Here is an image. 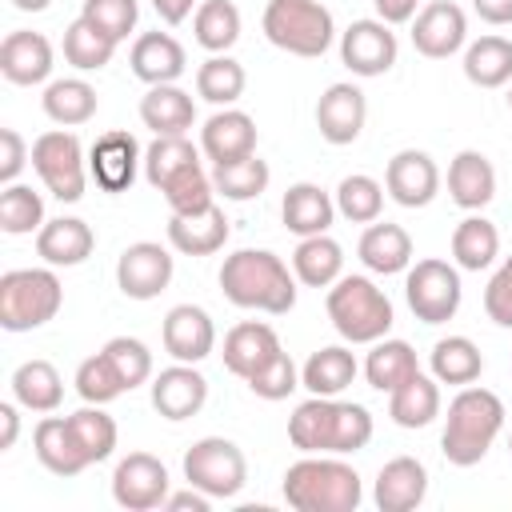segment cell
Segmentation results:
<instances>
[{
    "instance_id": "ee69618b",
    "label": "cell",
    "mask_w": 512,
    "mask_h": 512,
    "mask_svg": "<svg viewBox=\"0 0 512 512\" xmlns=\"http://www.w3.org/2000/svg\"><path fill=\"white\" fill-rule=\"evenodd\" d=\"M268 180H272V168H268V160H260L256 152L244 156V160H232V164H212V184H216V192H220L224 200H236V204L256 200V196L268 188Z\"/></svg>"
},
{
    "instance_id": "5b68a950",
    "label": "cell",
    "mask_w": 512,
    "mask_h": 512,
    "mask_svg": "<svg viewBox=\"0 0 512 512\" xmlns=\"http://www.w3.org/2000/svg\"><path fill=\"white\" fill-rule=\"evenodd\" d=\"M328 320L332 328L348 340V344H376L388 336L396 312L392 300L384 296V288H376V280L368 276H340L328 288Z\"/></svg>"
},
{
    "instance_id": "681fc988",
    "label": "cell",
    "mask_w": 512,
    "mask_h": 512,
    "mask_svg": "<svg viewBox=\"0 0 512 512\" xmlns=\"http://www.w3.org/2000/svg\"><path fill=\"white\" fill-rule=\"evenodd\" d=\"M160 192H164V200H168V208H172L176 216H192V212H204V208L216 204V184H212V176L204 172V164L184 168V172H180L176 180H168Z\"/></svg>"
},
{
    "instance_id": "4316f807",
    "label": "cell",
    "mask_w": 512,
    "mask_h": 512,
    "mask_svg": "<svg viewBox=\"0 0 512 512\" xmlns=\"http://www.w3.org/2000/svg\"><path fill=\"white\" fill-rule=\"evenodd\" d=\"M356 256H360V264L368 268V272H376V276H396V272H408V264H412V236L400 228V224H380V220H372L368 228H364V236H360V244H356Z\"/></svg>"
},
{
    "instance_id": "cb8c5ba5",
    "label": "cell",
    "mask_w": 512,
    "mask_h": 512,
    "mask_svg": "<svg viewBox=\"0 0 512 512\" xmlns=\"http://www.w3.org/2000/svg\"><path fill=\"white\" fill-rule=\"evenodd\" d=\"M92 248H96V232L80 216L44 220V228L36 232V256L52 268H76L92 256Z\"/></svg>"
},
{
    "instance_id": "9a60e30c",
    "label": "cell",
    "mask_w": 512,
    "mask_h": 512,
    "mask_svg": "<svg viewBox=\"0 0 512 512\" xmlns=\"http://www.w3.org/2000/svg\"><path fill=\"white\" fill-rule=\"evenodd\" d=\"M140 164H144V152H140L136 136L124 132V128H112V132L96 136V144L88 148V176L104 192H128Z\"/></svg>"
},
{
    "instance_id": "e0dca14e",
    "label": "cell",
    "mask_w": 512,
    "mask_h": 512,
    "mask_svg": "<svg viewBox=\"0 0 512 512\" xmlns=\"http://www.w3.org/2000/svg\"><path fill=\"white\" fill-rule=\"evenodd\" d=\"M364 120H368V100L356 84H328L324 96L316 100V128L328 144H352L360 132H364Z\"/></svg>"
},
{
    "instance_id": "7dc6e473",
    "label": "cell",
    "mask_w": 512,
    "mask_h": 512,
    "mask_svg": "<svg viewBox=\"0 0 512 512\" xmlns=\"http://www.w3.org/2000/svg\"><path fill=\"white\" fill-rule=\"evenodd\" d=\"M336 212L344 216V220H352V224H372V220H380V212H384V184L380 180H372V176H364V172H352V176H344L340 184H336Z\"/></svg>"
},
{
    "instance_id": "ffe728a7",
    "label": "cell",
    "mask_w": 512,
    "mask_h": 512,
    "mask_svg": "<svg viewBox=\"0 0 512 512\" xmlns=\"http://www.w3.org/2000/svg\"><path fill=\"white\" fill-rule=\"evenodd\" d=\"M208 400V380L196 372V364H172L164 372L152 376V408L164 416V420H188L204 408Z\"/></svg>"
},
{
    "instance_id": "f907efd6",
    "label": "cell",
    "mask_w": 512,
    "mask_h": 512,
    "mask_svg": "<svg viewBox=\"0 0 512 512\" xmlns=\"http://www.w3.org/2000/svg\"><path fill=\"white\" fill-rule=\"evenodd\" d=\"M76 392H80L84 404H112V400L124 396L128 388H124L120 372L112 368V360H108L104 348H100L96 356L80 360V368H76Z\"/></svg>"
},
{
    "instance_id": "c3c4849f",
    "label": "cell",
    "mask_w": 512,
    "mask_h": 512,
    "mask_svg": "<svg viewBox=\"0 0 512 512\" xmlns=\"http://www.w3.org/2000/svg\"><path fill=\"white\" fill-rule=\"evenodd\" d=\"M44 228V200L28 184H4L0 192V232L8 236H28Z\"/></svg>"
},
{
    "instance_id": "f6af8a7d",
    "label": "cell",
    "mask_w": 512,
    "mask_h": 512,
    "mask_svg": "<svg viewBox=\"0 0 512 512\" xmlns=\"http://www.w3.org/2000/svg\"><path fill=\"white\" fill-rule=\"evenodd\" d=\"M192 164H200V152H196V144L188 136H156L148 144V152H144V176H148V184L156 192L168 180H176L184 168H192Z\"/></svg>"
},
{
    "instance_id": "11a10c76",
    "label": "cell",
    "mask_w": 512,
    "mask_h": 512,
    "mask_svg": "<svg viewBox=\"0 0 512 512\" xmlns=\"http://www.w3.org/2000/svg\"><path fill=\"white\" fill-rule=\"evenodd\" d=\"M484 312L492 324L512 328V256L492 272V280L484 288Z\"/></svg>"
},
{
    "instance_id": "ac0fdd59",
    "label": "cell",
    "mask_w": 512,
    "mask_h": 512,
    "mask_svg": "<svg viewBox=\"0 0 512 512\" xmlns=\"http://www.w3.org/2000/svg\"><path fill=\"white\" fill-rule=\"evenodd\" d=\"M164 352L180 364H200L204 356H212L216 348V324L204 308L196 304H176L168 316H164Z\"/></svg>"
},
{
    "instance_id": "8d00e7d4",
    "label": "cell",
    "mask_w": 512,
    "mask_h": 512,
    "mask_svg": "<svg viewBox=\"0 0 512 512\" xmlns=\"http://www.w3.org/2000/svg\"><path fill=\"white\" fill-rule=\"evenodd\" d=\"M464 76L476 88H504L512 84V40L508 36H480L464 48Z\"/></svg>"
},
{
    "instance_id": "e575fe53",
    "label": "cell",
    "mask_w": 512,
    "mask_h": 512,
    "mask_svg": "<svg viewBox=\"0 0 512 512\" xmlns=\"http://www.w3.org/2000/svg\"><path fill=\"white\" fill-rule=\"evenodd\" d=\"M44 116L52 120V124H60V128H76V124H88L92 116H96V104H100V96H96V88L88 84V80H80V76H64V80H52L48 88H44Z\"/></svg>"
},
{
    "instance_id": "d6986e66",
    "label": "cell",
    "mask_w": 512,
    "mask_h": 512,
    "mask_svg": "<svg viewBox=\"0 0 512 512\" xmlns=\"http://www.w3.org/2000/svg\"><path fill=\"white\" fill-rule=\"evenodd\" d=\"M52 60H56V52H52L44 32L16 28L0 44V72H4L8 84H20V88L44 84L52 76Z\"/></svg>"
},
{
    "instance_id": "91938a15",
    "label": "cell",
    "mask_w": 512,
    "mask_h": 512,
    "mask_svg": "<svg viewBox=\"0 0 512 512\" xmlns=\"http://www.w3.org/2000/svg\"><path fill=\"white\" fill-rule=\"evenodd\" d=\"M472 8L484 24H512V0H472Z\"/></svg>"
},
{
    "instance_id": "74e56055",
    "label": "cell",
    "mask_w": 512,
    "mask_h": 512,
    "mask_svg": "<svg viewBox=\"0 0 512 512\" xmlns=\"http://www.w3.org/2000/svg\"><path fill=\"white\" fill-rule=\"evenodd\" d=\"M420 372L416 364V352L408 340H376L368 360H364V376H368V388L376 392H396L404 380H412Z\"/></svg>"
},
{
    "instance_id": "484cf974",
    "label": "cell",
    "mask_w": 512,
    "mask_h": 512,
    "mask_svg": "<svg viewBox=\"0 0 512 512\" xmlns=\"http://www.w3.org/2000/svg\"><path fill=\"white\" fill-rule=\"evenodd\" d=\"M224 240H228V216L220 204L192 216H176V212L168 216V244L180 256H212L224 248Z\"/></svg>"
},
{
    "instance_id": "680465c9",
    "label": "cell",
    "mask_w": 512,
    "mask_h": 512,
    "mask_svg": "<svg viewBox=\"0 0 512 512\" xmlns=\"http://www.w3.org/2000/svg\"><path fill=\"white\" fill-rule=\"evenodd\" d=\"M372 4L384 24H408L416 16V0H372Z\"/></svg>"
},
{
    "instance_id": "f1b7e54d",
    "label": "cell",
    "mask_w": 512,
    "mask_h": 512,
    "mask_svg": "<svg viewBox=\"0 0 512 512\" xmlns=\"http://www.w3.org/2000/svg\"><path fill=\"white\" fill-rule=\"evenodd\" d=\"M448 192L464 212H480L496 196V168L484 152L464 148L448 164Z\"/></svg>"
},
{
    "instance_id": "db71d44e",
    "label": "cell",
    "mask_w": 512,
    "mask_h": 512,
    "mask_svg": "<svg viewBox=\"0 0 512 512\" xmlns=\"http://www.w3.org/2000/svg\"><path fill=\"white\" fill-rule=\"evenodd\" d=\"M84 20H92L100 32H108L116 44L136 28V16H140V4L136 0H84L80 8Z\"/></svg>"
},
{
    "instance_id": "4dcf8cb0",
    "label": "cell",
    "mask_w": 512,
    "mask_h": 512,
    "mask_svg": "<svg viewBox=\"0 0 512 512\" xmlns=\"http://www.w3.org/2000/svg\"><path fill=\"white\" fill-rule=\"evenodd\" d=\"M32 448H36V460L52 476H80L88 468V456L80 452L68 416H44L32 432Z\"/></svg>"
},
{
    "instance_id": "30bf717a",
    "label": "cell",
    "mask_w": 512,
    "mask_h": 512,
    "mask_svg": "<svg viewBox=\"0 0 512 512\" xmlns=\"http://www.w3.org/2000/svg\"><path fill=\"white\" fill-rule=\"evenodd\" d=\"M404 296H408V308L416 320L424 324H448L456 312H460V268L448 264V260H416L404 276Z\"/></svg>"
},
{
    "instance_id": "8fae6325",
    "label": "cell",
    "mask_w": 512,
    "mask_h": 512,
    "mask_svg": "<svg viewBox=\"0 0 512 512\" xmlns=\"http://www.w3.org/2000/svg\"><path fill=\"white\" fill-rule=\"evenodd\" d=\"M168 492H172V476L164 460H156L152 452H128L112 472V500L128 512L164 508Z\"/></svg>"
},
{
    "instance_id": "6f0895ef",
    "label": "cell",
    "mask_w": 512,
    "mask_h": 512,
    "mask_svg": "<svg viewBox=\"0 0 512 512\" xmlns=\"http://www.w3.org/2000/svg\"><path fill=\"white\" fill-rule=\"evenodd\" d=\"M164 508H168V512H208V508H212V496L188 484L184 492H168Z\"/></svg>"
},
{
    "instance_id": "94428289",
    "label": "cell",
    "mask_w": 512,
    "mask_h": 512,
    "mask_svg": "<svg viewBox=\"0 0 512 512\" xmlns=\"http://www.w3.org/2000/svg\"><path fill=\"white\" fill-rule=\"evenodd\" d=\"M192 4H196V0H152L156 16H160L164 24H184V20L192 16Z\"/></svg>"
},
{
    "instance_id": "277c9868",
    "label": "cell",
    "mask_w": 512,
    "mask_h": 512,
    "mask_svg": "<svg viewBox=\"0 0 512 512\" xmlns=\"http://www.w3.org/2000/svg\"><path fill=\"white\" fill-rule=\"evenodd\" d=\"M504 432V400L488 388L464 384L444 416V432H440V452L448 464L456 468H472L488 456V448L496 444V436Z\"/></svg>"
},
{
    "instance_id": "03108f58",
    "label": "cell",
    "mask_w": 512,
    "mask_h": 512,
    "mask_svg": "<svg viewBox=\"0 0 512 512\" xmlns=\"http://www.w3.org/2000/svg\"><path fill=\"white\" fill-rule=\"evenodd\" d=\"M508 452H512V432H508Z\"/></svg>"
},
{
    "instance_id": "7bdbcfd3",
    "label": "cell",
    "mask_w": 512,
    "mask_h": 512,
    "mask_svg": "<svg viewBox=\"0 0 512 512\" xmlns=\"http://www.w3.org/2000/svg\"><path fill=\"white\" fill-rule=\"evenodd\" d=\"M192 32H196L200 48L220 56L240 40V8L232 0H204L192 16Z\"/></svg>"
},
{
    "instance_id": "d4e9b609",
    "label": "cell",
    "mask_w": 512,
    "mask_h": 512,
    "mask_svg": "<svg viewBox=\"0 0 512 512\" xmlns=\"http://www.w3.org/2000/svg\"><path fill=\"white\" fill-rule=\"evenodd\" d=\"M276 352H280V336L264 320H244V324L228 328V336H224V368L240 380L260 372Z\"/></svg>"
},
{
    "instance_id": "f5cc1de1",
    "label": "cell",
    "mask_w": 512,
    "mask_h": 512,
    "mask_svg": "<svg viewBox=\"0 0 512 512\" xmlns=\"http://www.w3.org/2000/svg\"><path fill=\"white\" fill-rule=\"evenodd\" d=\"M244 384H248L252 396H260V400H284V396H292V392L300 388V372H296L292 356L280 348V352H276L260 372H252Z\"/></svg>"
},
{
    "instance_id": "f35d334b",
    "label": "cell",
    "mask_w": 512,
    "mask_h": 512,
    "mask_svg": "<svg viewBox=\"0 0 512 512\" xmlns=\"http://www.w3.org/2000/svg\"><path fill=\"white\" fill-rule=\"evenodd\" d=\"M428 364H432V376L440 384H456V388L476 384L480 372H484V356H480V348L468 336H444V340H436Z\"/></svg>"
},
{
    "instance_id": "52a82bcc",
    "label": "cell",
    "mask_w": 512,
    "mask_h": 512,
    "mask_svg": "<svg viewBox=\"0 0 512 512\" xmlns=\"http://www.w3.org/2000/svg\"><path fill=\"white\" fill-rule=\"evenodd\" d=\"M260 24H264L268 44H276L288 56H304V60L324 56L336 36L332 12L320 0H268Z\"/></svg>"
},
{
    "instance_id": "5bb4252c",
    "label": "cell",
    "mask_w": 512,
    "mask_h": 512,
    "mask_svg": "<svg viewBox=\"0 0 512 512\" xmlns=\"http://www.w3.org/2000/svg\"><path fill=\"white\" fill-rule=\"evenodd\" d=\"M468 40V16L452 0H432L412 20V48L428 60H448Z\"/></svg>"
},
{
    "instance_id": "be15d7a7",
    "label": "cell",
    "mask_w": 512,
    "mask_h": 512,
    "mask_svg": "<svg viewBox=\"0 0 512 512\" xmlns=\"http://www.w3.org/2000/svg\"><path fill=\"white\" fill-rule=\"evenodd\" d=\"M12 4H16L20 12H44V8L52 4V0H12Z\"/></svg>"
},
{
    "instance_id": "836d02e7",
    "label": "cell",
    "mask_w": 512,
    "mask_h": 512,
    "mask_svg": "<svg viewBox=\"0 0 512 512\" xmlns=\"http://www.w3.org/2000/svg\"><path fill=\"white\" fill-rule=\"evenodd\" d=\"M360 364L356 356L344 348V344H328L320 352H312L300 368V384L312 392V396H340L352 380H356Z\"/></svg>"
},
{
    "instance_id": "7402d4cb",
    "label": "cell",
    "mask_w": 512,
    "mask_h": 512,
    "mask_svg": "<svg viewBox=\"0 0 512 512\" xmlns=\"http://www.w3.org/2000/svg\"><path fill=\"white\" fill-rule=\"evenodd\" d=\"M428 496V468L416 456H392L372 484V500L380 512H412Z\"/></svg>"
},
{
    "instance_id": "d590c367",
    "label": "cell",
    "mask_w": 512,
    "mask_h": 512,
    "mask_svg": "<svg viewBox=\"0 0 512 512\" xmlns=\"http://www.w3.org/2000/svg\"><path fill=\"white\" fill-rule=\"evenodd\" d=\"M12 400L28 412H56L64 400V380L56 372V364L48 360H24L12 372Z\"/></svg>"
},
{
    "instance_id": "8992f818",
    "label": "cell",
    "mask_w": 512,
    "mask_h": 512,
    "mask_svg": "<svg viewBox=\"0 0 512 512\" xmlns=\"http://www.w3.org/2000/svg\"><path fill=\"white\" fill-rule=\"evenodd\" d=\"M64 304L60 276L48 268H12L0 276V328L32 332L48 324Z\"/></svg>"
},
{
    "instance_id": "b9f144b4",
    "label": "cell",
    "mask_w": 512,
    "mask_h": 512,
    "mask_svg": "<svg viewBox=\"0 0 512 512\" xmlns=\"http://www.w3.org/2000/svg\"><path fill=\"white\" fill-rule=\"evenodd\" d=\"M116 56V40L108 32H100L92 20L76 16L68 28H64V60L80 72H100L104 64H112Z\"/></svg>"
},
{
    "instance_id": "7c38bea8",
    "label": "cell",
    "mask_w": 512,
    "mask_h": 512,
    "mask_svg": "<svg viewBox=\"0 0 512 512\" xmlns=\"http://www.w3.org/2000/svg\"><path fill=\"white\" fill-rule=\"evenodd\" d=\"M172 272H176V260L156 240H136L116 260V284L128 300H156L172 284Z\"/></svg>"
},
{
    "instance_id": "44dd1931",
    "label": "cell",
    "mask_w": 512,
    "mask_h": 512,
    "mask_svg": "<svg viewBox=\"0 0 512 512\" xmlns=\"http://www.w3.org/2000/svg\"><path fill=\"white\" fill-rule=\"evenodd\" d=\"M200 152L212 164H232L256 152V120L240 108H220L200 128Z\"/></svg>"
},
{
    "instance_id": "6125c7cd",
    "label": "cell",
    "mask_w": 512,
    "mask_h": 512,
    "mask_svg": "<svg viewBox=\"0 0 512 512\" xmlns=\"http://www.w3.org/2000/svg\"><path fill=\"white\" fill-rule=\"evenodd\" d=\"M0 424H4V436H0V452H8L20 436V412L16 404H0Z\"/></svg>"
},
{
    "instance_id": "603a6c76",
    "label": "cell",
    "mask_w": 512,
    "mask_h": 512,
    "mask_svg": "<svg viewBox=\"0 0 512 512\" xmlns=\"http://www.w3.org/2000/svg\"><path fill=\"white\" fill-rule=\"evenodd\" d=\"M128 64H132V76L152 88V84H176L184 76V68H188V56H184V44L176 36H168V32H144L132 44Z\"/></svg>"
},
{
    "instance_id": "d6a6232c",
    "label": "cell",
    "mask_w": 512,
    "mask_h": 512,
    "mask_svg": "<svg viewBox=\"0 0 512 512\" xmlns=\"http://www.w3.org/2000/svg\"><path fill=\"white\" fill-rule=\"evenodd\" d=\"M292 272L308 288H328V284H336L344 276V248L328 232L300 236V244L292 252Z\"/></svg>"
},
{
    "instance_id": "6da1fadb",
    "label": "cell",
    "mask_w": 512,
    "mask_h": 512,
    "mask_svg": "<svg viewBox=\"0 0 512 512\" xmlns=\"http://www.w3.org/2000/svg\"><path fill=\"white\" fill-rule=\"evenodd\" d=\"M376 424L364 404H348L336 396H312L288 416V440L300 452H332L348 456L368 448Z\"/></svg>"
},
{
    "instance_id": "9f6ffc18",
    "label": "cell",
    "mask_w": 512,
    "mask_h": 512,
    "mask_svg": "<svg viewBox=\"0 0 512 512\" xmlns=\"http://www.w3.org/2000/svg\"><path fill=\"white\" fill-rule=\"evenodd\" d=\"M28 160H32V148L24 144V136L16 128H0V184H16Z\"/></svg>"
},
{
    "instance_id": "83f0119b",
    "label": "cell",
    "mask_w": 512,
    "mask_h": 512,
    "mask_svg": "<svg viewBox=\"0 0 512 512\" xmlns=\"http://www.w3.org/2000/svg\"><path fill=\"white\" fill-rule=\"evenodd\" d=\"M140 120L156 136H188L196 124V104L180 84H152L140 96Z\"/></svg>"
},
{
    "instance_id": "3957f363",
    "label": "cell",
    "mask_w": 512,
    "mask_h": 512,
    "mask_svg": "<svg viewBox=\"0 0 512 512\" xmlns=\"http://www.w3.org/2000/svg\"><path fill=\"white\" fill-rule=\"evenodd\" d=\"M284 500L296 512H356L364 500L360 472L332 452H304L284 472Z\"/></svg>"
},
{
    "instance_id": "ba28073f",
    "label": "cell",
    "mask_w": 512,
    "mask_h": 512,
    "mask_svg": "<svg viewBox=\"0 0 512 512\" xmlns=\"http://www.w3.org/2000/svg\"><path fill=\"white\" fill-rule=\"evenodd\" d=\"M32 168L36 176L44 180V188L64 200V204H76L88 188V156H84V144L76 132H44L32 140Z\"/></svg>"
},
{
    "instance_id": "1f68e13d",
    "label": "cell",
    "mask_w": 512,
    "mask_h": 512,
    "mask_svg": "<svg viewBox=\"0 0 512 512\" xmlns=\"http://www.w3.org/2000/svg\"><path fill=\"white\" fill-rule=\"evenodd\" d=\"M444 400H440V380L416 372L412 380H404L396 392H388V416L400 428H428L440 416Z\"/></svg>"
},
{
    "instance_id": "816d5d0a",
    "label": "cell",
    "mask_w": 512,
    "mask_h": 512,
    "mask_svg": "<svg viewBox=\"0 0 512 512\" xmlns=\"http://www.w3.org/2000/svg\"><path fill=\"white\" fill-rule=\"evenodd\" d=\"M104 356L112 360V368L120 372V380H124L128 392L152 380V352H148L144 340H136V336H112L104 344Z\"/></svg>"
},
{
    "instance_id": "9c48e42d",
    "label": "cell",
    "mask_w": 512,
    "mask_h": 512,
    "mask_svg": "<svg viewBox=\"0 0 512 512\" xmlns=\"http://www.w3.org/2000/svg\"><path fill=\"white\" fill-rule=\"evenodd\" d=\"M184 480L212 500H232L248 484V460L232 440L204 436L184 452Z\"/></svg>"
},
{
    "instance_id": "7a4b0ae2",
    "label": "cell",
    "mask_w": 512,
    "mask_h": 512,
    "mask_svg": "<svg viewBox=\"0 0 512 512\" xmlns=\"http://www.w3.org/2000/svg\"><path fill=\"white\" fill-rule=\"evenodd\" d=\"M220 288L236 308H256L268 316H284L296 308V272L268 248H240L224 256Z\"/></svg>"
},
{
    "instance_id": "60d3db41",
    "label": "cell",
    "mask_w": 512,
    "mask_h": 512,
    "mask_svg": "<svg viewBox=\"0 0 512 512\" xmlns=\"http://www.w3.org/2000/svg\"><path fill=\"white\" fill-rule=\"evenodd\" d=\"M500 256V232L484 216H464L452 232V260L464 272H480Z\"/></svg>"
},
{
    "instance_id": "2e32d148",
    "label": "cell",
    "mask_w": 512,
    "mask_h": 512,
    "mask_svg": "<svg viewBox=\"0 0 512 512\" xmlns=\"http://www.w3.org/2000/svg\"><path fill=\"white\" fill-rule=\"evenodd\" d=\"M384 188L400 208H424L440 192V168L420 148H400L384 168Z\"/></svg>"
},
{
    "instance_id": "f546056e",
    "label": "cell",
    "mask_w": 512,
    "mask_h": 512,
    "mask_svg": "<svg viewBox=\"0 0 512 512\" xmlns=\"http://www.w3.org/2000/svg\"><path fill=\"white\" fill-rule=\"evenodd\" d=\"M280 216H284V228H288V232H296V236H320V232H328L332 220H336V200H332L320 184L300 180V184H292V188L284 192Z\"/></svg>"
},
{
    "instance_id": "bcb514c9",
    "label": "cell",
    "mask_w": 512,
    "mask_h": 512,
    "mask_svg": "<svg viewBox=\"0 0 512 512\" xmlns=\"http://www.w3.org/2000/svg\"><path fill=\"white\" fill-rule=\"evenodd\" d=\"M68 424H72L76 444H80V452L88 456V464H100V460H108V456L116 452L120 432H116V420L104 412V404H84V408H76V412L68 416Z\"/></svg>"
},
{
    "instance_id": "ab89813d",
    "label": "cell",
    "mask_w": 512,
    "mask_h": 512,
    "mask_svg": "<svg viewBox=\"0 0 512 512\" xmlns=\"http://www.w3.org/2000/svg\"><path fill=\"white\" fill-rule=\"evenodd\" d=\"M248 88V72L240 60H232L228 52L220 56H208L200 68H196V96L216 104V108H232Z\"/></svg>"
},
{
    "instance_id": "e7e4bbea",
    "label": "cell",
    "mask_w": 512,
    "mask_h": 512,
    "mask_svg": "<svg viewBox=\"0 0 512 512\" xmlns=\"http://www.w3.org/2000/svg\"><path fill=\"white\" fill-rule=\"evenodd\" d=\"M508 108H512V88H508Z\"/></svg>"
},
{
    "instance_id": "4fadbf2b",
    "label": "cell",
    "mask_w": 512,
    "mask_h": 512,
    "mask_svg": "<svg viewBox=\"0 0 512 512\" xmlns=\"http://www.w3.org/2000/svg\"><path fill=\"white\" fill-rule=\"evenodd\" d=\"M400 56L396 32L384 20H352L340 36V60L352 76H384Z\"/></svg>"
}]
</instances>
